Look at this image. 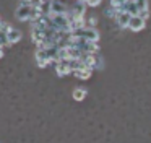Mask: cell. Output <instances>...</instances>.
I'll return each mask as SVG.
<instances>
[{
  "instance_id": "1",
  "label": "cell",
  "mask_w": 151,
  "mask_h": 143,
  "mask_svg": "<svg viewBox=\"0 0 151 143\" xmlns=\"http://www.w3.org/2000/svg\"><path fill=\"white\" fill-rule=\"evenodd\" d=\"M39 10L34 8V6L29 5V2H21L20 5H18L17 12H15V18L18 20V21H34V20L39 18Z\"/></svg>"
},
{
  "instance_id": "2",
  "label": "cell",
  "mask_w": 151,
  "mask_h": 143,
  "mask_svg": "<svg viewBox=\"0 0 151 143\" xmlns=\"http://www.w3.org/2000/svg\"><path fill=\"white\" fill-rule=\"evenodd\" d=\"M57 47H41L36 51V62H37V67L41 68H46L50 62H57Z\"/></svg>"
},
{
  "instance_id": "3",
  "label": "cell",
  "mask_w": 151,
  "mask_h": 143,
  "mask_svg": "<svg viewBox=\"0 0 151 143\" xmlns=\"http://www.w3.org/2000/svg\"><path fill=\"white\" fill-rule=\"evenodd\" d=\"M68 47H73V49H78L80 52L83 54H96L99 51V46L98 42H91V41H85V39H75V38H70L67 39V44Z\"/></svg>"
},
{
  "instance_id": "4",
  "label": "cell",
  "mask_w": 151,
  "mask_h": 143,
  "mask_svg": "<svg viewBox=\"0 0 151 143\" xmlns=\"http://www.w3.org/2000/svg\"><path fill=\"white\" fill-rule=\"evenodd\" d=\"M70 38L75 39H85V41H91V42H98L99 41V32L96 31L94 28H89V26H83L80 29H75V31L70 32Z\"/></svg>"
},
{
  "instance_id": "5",
  "label": "cell",
  "mask_w": 151,
  "mask_h": 143,
  "mask_svg": "<svg viewBox=\"0 0 151 143\" xmlns=\"http://www.w3.org/2000/svg\"><path fill=\"white\" fill-rule=\"evenodd\" d=\"M127 28H130L132 31H135V32L141 31V29L145 28V20L141 18V16H138V15L132 16L130 21H128V26H127Z\"/></svg>"
},
{
  "instance_id": "6",
  "label": "cell",
  "mask_w": 151,
  "mask_h": 143,
  "mask_svg": "<svg viewBox=\"0 0 151 143\" xmlns=\"http://www.w3.org/2000/svg\"><path fill=\"white\" fill-rule=\"evenodd\" d=\"M67 10H68V6L59 0H52V3H50V15H65Z\"/></svg>"
},
{
  "instance_id": "7",
  "label": "cell",
  "mask_w": 151,
  "mask_h": 143,
  "mask_svg": "<svg viewBox=\"0 0 151 143\" xmlns=\"http://www.w3.org/2000/svg\"><path fill=\"white\" fill-rule=\"evenodd\" d=\"M55 72L59 77H65V75L72 73L70 70V62L68 60H60V62H55Z\"/></svg>"
},
{
  "instance_id": "8",
  "label": "cell",
  "mask_w": 151,
  "mask_h": 143,
  "mask_svg": "<svg viewBox=\"0 0 151 143\" xmlns=\"http://www.w3.org/2000/svg\"><path fill=\"white\" fill-rule=\"evenodd\" d=\"M5 39H7V46H12V44H17L18 41L21 39V32L15 28H10L5 34Z\"/></svg>"
},
{
  "instance_id": "9",
  "label": "cell",
  "mask_w": 151,
  "mask_h": 143,
  "mask_svg": "<svg viewBox=\"0 0 151 143\" xmlns=\"http://www.w3.org/2000/svg\"><path fill=\"white\" fill-rule=\"evenodd\" d=\"M133 2H135V5H137L138 16L146 20L148 15H150V12H148V0H133Z\"/></svg>"
},
{
  "instance_id": "10",
  "label": "cell",
  "mask_w": 151,
  "mask_h": 143,
  "mask_svg": "<svg viewBox=\"0 0 151 143\" xmlns=\"http://www.w3.org/2000/svg\"><path fill=\"white\" fill-rule=\"evenodd\" d=\"M130 18H132V16L128 15V13H125V12H119L117 16H115V20H117V23H119V26H120V28H127Z\"/></svg>"
},
{
  "instance_id": "11",
  "label": "cell",
  "mask_w": 151,
  "mask_h": 143,
  "mask_svg": "<svg viewBox=\"0 0 151 143\" xmlns=\"http://www.w3.org/2000/svg\"><path fill=\"white\" fill-rule=\"evenodd\" d=\"M91 73H93V70H89V68H78V70H75L73 72V75H75L76 78H80V80H88L89 77H91Z\"/></svg>"
},
{
  "instance_id": "12",
  "label": "cell",
  "mask_w": 151,
  "mask_h": 143,
  "mask_svg": "<svg viewBox=\"0 0 151 143\" xmlns=\"http://www.w3.org/2000/svg\"><path fill=\"white\" fill-rule=\"evenodd\" d=\"M122 12L128 13L130 16H135V15H138L137 5H135V2H133V0H128V2L125 3V6H124V10H122Z\"/></svg>"
},
{
  "instance_id": "13",
  "label": "cell",
  "mask_w": 151,
  "mask_h": 143,
  "mask_svg": "<svg viewBox=\"0 0 151 143\" xmlns=\"http://www.w3.org/2000/svg\"><path fill=\"white\" fill-rule=\"evenodd\" d=\"M128 0H111V8L114 10V12H122L125 6V3H127Z\"/></svg>"
},
{
  "instance_id": "14",
  "label": "cell",
  "mask_w": 151,
  "mask_h": 143,
  "mask_svg": "<svg viewBox=\"0 0 151 143\" xmlns=\"http://www.w3.org/2000/svg\"><path fill=\"white\" fill-rule=\"evenodd\" d=\"M86 98V90L85 88H75L73 90V99L75 101H83Z\"/></svg>"
},
{
  "instance_id": "15",
  "label": "cell",
  "mask_w": 151,
  "mask_h": 143,
  "mask_svg": "<svg viewBox=\"0 0 151 143\" xmlns=\"http://www.w3.org/2000/svg\"><path fill=\"white\" fill-rule=\"evenodd\" d=\"M83 2H85L86 5H89V6H98L102 0H83Z\"/></svg>"
},
{
  "instance_id": "16",
  "label": "cell",
  "mask_w": 151,
  "mask_h": 143,
  "mask_svg": "<svg viewBox=\"0 0 151 143\" xmlns=\"http://www.w3.org/2000/svg\"><path fill=\"white\" fill-rule=\"evenodd\" d=\"M0 26H2V20H0Z\"/></svg>"
},
{
  "instance_id": "17",
  "label": "cell",
  "mask_w": 151,
  "mask_h": 143,
  "mask_svg": "<svg viewBox=\"0 0 151 143\" xmlns=\"http://www.w3.org/2000/svg\"><path fill=\"white\" fill-rule=\"evenodd\" d=\"M24 2H29V0H24Z\"/></svg>"
}]
</instances>
